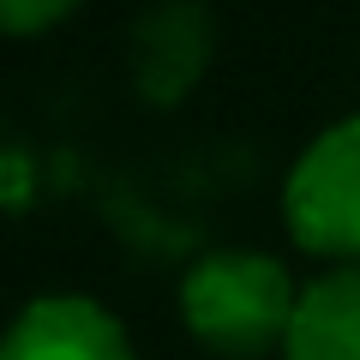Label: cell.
Listing matches in <instances>:
<instances>
[{"mask_svg":"<svg viewBox=\"0 0 360 360\" xmlns=\"http://www.w3.org/2000/svg\"><path fill=\"white\" fill-rule=\"evenodd\" d=\"M300 307V283L276 252L258 246H217L180 276L186 330L222 360H264L288 342Z\"/></svg>","mask_w":360,"mask_h":360,"instance_id":"1","label":"cell"},{"mask_svg":"<svg viewBox=\"0 0 360 360\" xmlns=\"http://www.w3.org/2000/svg\"><path fill=\"white\" fill-rule=\"evenodd\" d=\"M283 217L307 252L360 264V115H342L295 156L283 180Z\"/></svg>","mask_w":360,"mask_h":360,"instance_id":"2","label":"cell"},{"mask_svg":"<svg viewBox=\"0 0 360 360\" xmlns=\"http://www.w3.org/2000/svg\"><path fill=\"white\" fill-rule=\"evenodd\" d=\"M0 360H139L132 336L90 295H37L0 336Z\"/></svg>","mask_w":360,"mask_h":360,"instance_id":"3","label":"cell"},{"mask_svg":"<svg viewBox=\"0 0 360 360\" xmlns=\"http://www.w3.org/2000/svg\"><path fill=\"white\" fill-rule=\"evenodd\" d=\"M283 360H360V264H330L300 288Z\"/></svg>","mask_w":360,"mask_h":360,"instance_id":"4","label":"cell"},{"mask_svg":"<svg viewBox=\"0 0 360 360\" xmlns=\"http://www.w3.org/2000/svg\"><path fill=\"white\" fill-rule=\"evenodd\" d=\"M78 0H0V30L6 37H37V30L60 25Z\"/></svg>","mask_w":360,"mask_h":360,"instance_id":"5","label":"cell"}]
</instances>
